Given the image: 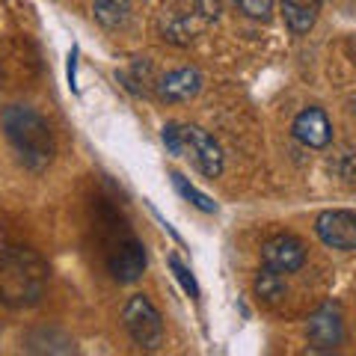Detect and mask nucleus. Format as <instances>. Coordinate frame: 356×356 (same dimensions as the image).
Listing matches in <instances>:
<instances>
[{
    "mask_svg": "<svg viewBox=\"0 0 356 356\" xmlns=\"http://www.w3.org/2000/svg\"><path fill=\"white\" fill-rule=\"evenodd\" d=\"M172 184H175V191L181 193V196L187 199V202H193L199 211H205V214H214V211H217V205L211 202V199H208L205 193H199L193 184H187V178H184L181 172H172Z\"/></svg>",
    "mask_w": 356,
    "mask_h": 356,
    "instance_id": "15",
    "label": "nucleus"
},
{
    "mask_svg": "<svg viewBox=\"0 0 356 356\" xmlns=\"http://www.w3.org/2000/svg\"><path fill=\"white\" fill-rule=\"evenodd\" d=\"M241 9L255 21H267L273 13V0H238Z\"/></svg>",
    "mask_w": 356,
    "mask_h": 356,
    "instance_id": "17",
    "label": "nucleus"
},
{
    "mask_svg": "<svg viewBox=\"0 0 356 356\" xmlns=\"http://www.w3.org/2000/svg\"><path fill=\"white\" fill-rule=\"evenodd\" d=\"M170 267H172L175 280L184 285V291L191 294V297H199V285H196V280L191 276V270H187V267H184V261L178 259V255H170Z\"/></svg>",
    "mask_w": 356,
    "mask_h": 356,
    "instance_id": "16",
    "label": "nucleus"
},
{
    "mask_svg": "<svg viewBox=\"0 0 356 356\" xmlns=\"http://www.w3.org/2000/svg\"><path fill=\"white\" fill-rule=\"evenodd\" d=\"M220 18V0H163L158 9V33L163 42L184 44L196 42Z\"/></svg>",
    "mask_w": 356,
    "mask_h": 356,
    "instance_id": "3",
    "label": "nucleus"
},
{
    "mask_svg": "<svg viewBox=\"0 0 356 356\" xmlns=\"http://www.w3.org/2000/svg\"><path fill=\"white\" fill-rule=\"evenodd\" d=\"M199 89H202V74L196 69H175L158 81V95L170 104L191 102L193 95H199Z\"/></svg>",
    "mask_w": 356,
    "mask_h": 356,
    "instance_id": "11",
    "label": "nucleus"
},
{
    "mask_svg": "<svg viewBox=\"0 0 356 356\" xmlns=\"http://www.w3.org/2000/svg\"><path fill=\"white\" fill-rule=\"evenodd\" d=\"M107 267H110V273H113V280L137 282L143 276V270H146V252H143V247L137 241H125L110 252Z\"/></svg>",
    "mask_w": 356,
    "mask_h": 356,
    "instance_id": "10",
    "label": "nucleus"
},
{
    "mask_svg": "<svg viewBox=\"0 0 356 356\" xmlns=\"http://www.w3.org/2000/svg\"><path fill=\"white\" fill-rule=\"evenodd\" d=\"M291 131H294V137L309 149H327L332 143V125H330V119L321 107H306L303 113H297Z\"/></svg>",
    "mask_w": 356,
    "mask_h": 356,
    "instance_id": "9",
    "label": "nucleus"
},
{
    "mask_svg": "<svg viewBox=\"0 0 356 356\" xmlns=\"http://www.w3.org/2000/svg\"><path fill=\"white\" fill-rule=\"evenodd\" d=\"M163 143L172 154L191 161L205 178H220L226 161H222L220 143L211 137L208 131L196 128V125H175L172 122V125L163 128Z\"/></svg>",
    "mask_w": 356,
    "mask_h": 356,
    "instance_id": "4",
    "label": "nucleus"
},
{
    "mask_svg": "<svg viewBox=\"0 0 356 356\" xmlns=\"http://www.w3.org/2000/svg\"><path fill=\"white\" fill-rule=\"evenodd\" d=\"M3 131L13 149L18 152L21 163L27 166L30 172H42L48 170V163L54 161V137H51V128L36 110L30 107H6L3 110Z\"/></svg>",
    "mask_w": 356,
    "mask_h": 356,
    "instance_id": "2",
    "label": "nucleus"
},
{
    "mask_svg": "<svg viewBox=\"0 0 356 356\" xmlns=\"http://www.w3.org/2000/svg\"><path fill=\"white\" fill-rule=\"evenodd\" d=\"M261 261L276 273H297L306 264V247L294 235H276L261 247Z\"/></svg>",
    "mask_w": 356,
    "mask_h": 356,
    "instance_id": "7",
    "label": "nucleus"
},
{
    "mask_svg": "<svg viewBox=\"0 0 356 356\" xmlns=\"http://www.w3.org/2000/svg\"><path fill=\"white\" fill-rule=\"evenodd\" d=\"M280 3H282L285 24L300 36V33H309L312 27H315L318 9H321L324 0H280Z\"/></svg>",
    "mask_w": 356,
    "mask_h": 356,
    "instance_id": "12",
    "label": "nucleus"
},
{
    "mask_svg": "<svg viewBox=\"0 0 356 356\" xmlns=\"http://www.w3.org/2000/svg\"><path fill=\"white\" fill-rule=\"evenodd\" d=\"M315 232L330 250H339V252L356 250V214L353 211H324L315 220Z\"/></svg>",
    "mask_w": 356,
    "mask_h": 356,
    "instance_id": "6",
    "label": "nucleus"
},
{
    "mask_svg": "<svg viewBox=\"0 0 356 356\" xmlns=\"http://www.w3.org/2000/svg\"><path fill=\"white\" fill-rule=\"evenodd\" d=\"M122 321H125V330L131 332V339L146 350H158L163 341V318L161 312L154 309V303L149 297H131L125 312H122Z\"/></svg>",
    "mask_w": 356,
    "mask_h": 356,
    "instance_id": "5",
    "label": "nucleus"
},
{
    "mask_svg": "<svg viewBox=\"0 0 356 356\" xmlns=\"http://www.w3.org/2000/svg\"><path fill=\"white\" fill-rule=\"evenodd\" d=\"M306 336H309V344L315 350H332V348H339L341 339H344L341 309L336 303H324V306L315 312V315L309 318Z\"/></svg>",
    "mask_w": 356,
    "mask_h": 356,
    "instance_id": "8",
    "label": "nucleus"
},
{
    "mask_svg": "<svg viewBox=\"0 0 356 356\" xmlns=\"http://www.w3.org/2000/svg\"><path fill=\"white\" fill-rule=\"evenodd\" d=\"M255 294H259L261 300H267V303H276L280 297H285V280L282 273L270 270V267H264V270L259 273V280H255Z\"/></svg>",
    "mask_w": 356,
    "mask_h": 356,
    "instance_id": "14",
    "label": "nucleus"
},
{
    "mask_svg": "<svg viewBox=\"0 0 356 356\" xmlns=\"http://www.w3.org/2000/svg\"><path fill=\"white\" fill-rule=\"evenodd\" d=\"M92 13L98 18V24L107 27V30L125 27L128 18H131V0H95Z\"/></svg>",
    "mask_w": 356,
    "mask_h": 356,
    "instance_id": "13",
    "label": "nucleus"
},
{
    "mask_svg": "<svg viewBox=\"0 0 356 356\" xmlns=\"http://www.w3.org/2000/svg\"><path fill=\"white\" fill-rule=\"evenodd\" d=\"M48 264L27 247L0 250V303L9 309H30L44 297Z\"/></svg>",
    "mask_w": 356,
    "mask_h": 356,
    "instance_id": "1",
    "label": "nucleus"
}]
</instances>
